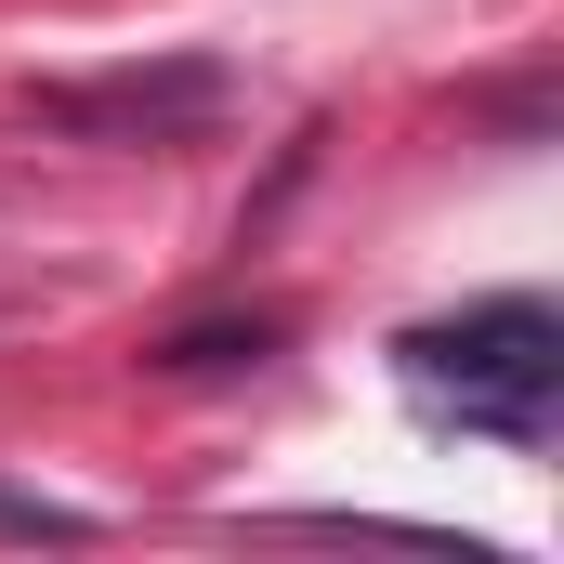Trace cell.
<instances>
[{
  "instance_id": "1",
  "label": "cell",
  "mask_w": 564,
  "mask_h": 564,
  "mask_svg": "<svg viewBox=\"0 0 564 564\" xmlns=\"http://www.w3.org/2000/svg\"><path fill=\"white\" fill-rule=\"evenodd\" d=\"M408 381H421L433 408H459L473 433H512V446H539L552 433V394H564V328L552 302H473V315H446V328H408Z\"/></svg>"
},
{
  "instance_id": "2",
  "label": "cell",
  "mask_w": 564,
  "mask_h": 564,
  "mask_svg": "<svg viewBox=\"0 0 564 564\" xmlns=\"http://www.w3.org/2000/svg\"><path fill=\"white\" fill-rule=\"evenodd\" d=\"M224 106V66H106V79H40V119L79 144H184Z\"/></svg>"
},
{
  "instance_id": "3",
  "label": "cell",
  "mask_w": 564,
  "mask_h": 564,
  "mask_svg": "<svg viewBox=\"0 0 564 564\" xmlns=\"http://www.w3.org/2000/svg\"><path fill=\"white\" fill-rule=\"evenodd\" d=\"M237 355H276V328H263V315H250V328H184L158 368H237Z\"/></svg>"
},
{
  "instance_id": "4",
  "label": "cell",
  "mask_w": 564,
  "mask_h": 564,
  "mask_svg": "<svg viewBox=\"0 0 564 564\" xmlns=\"http://www.w3.org/2000/svg\"><path fill=\"white\" fill-rule=\"evenodd\" d=\"M0 539H79V512H53V499H13V486H0Z\"/></svg>"
}]
</instances>
